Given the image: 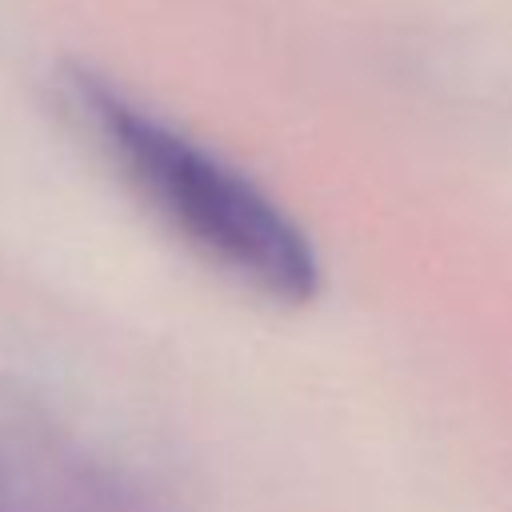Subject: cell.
<instances>
[{"label": "cell", "mask_w": 512, "mask_h": 512, "mask_svg": "<svg viewBox=\"0 0 512 512\" xmlns=\"http://www.w3.org/2000/svg\"><path fill=\"white\" fill-rule=\"evenodd\" d=\"M68 88L112 168L200 260L272 304L316 300L324 272L312 240L256 180L96 72H68Z\"/></svg>", "instance_id": "1"}, {"label": "cell", "mask_w": 512, "mask_h": 512, "mask_svg": "<svg viewBox=\"0 0 512 512\" xmlns=\"http://www.w3.org/2000/svg\"><path fill=\"white\" fill-rule=\"evenodd\" d=\"M48 512H148V500L128 476L88 464L60 480Z\"/></svg>", "instance_id": "2"}]
</instances>
